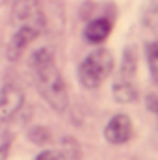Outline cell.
<instances>
[{
    "label": "cell",
    "mask_w": 158,
    "mask_h": 160,
    "mask_svg": "<svg viewBox=\"0 0 158 160\" xmlns=\"http://www.w3.org/2000/svg\"><path fill=\"white\" fill-rule=\"evenodd\" d=\"M24 104V91L17 84H6L0 89V125H6L17 116Z\"/></svg>",
    "instance_id": "4"
},
{
    "label": "cell",
    "mask_w": 158,
    "mask_h": 160,
    "mask_svg": "<svg viewBox=\"0 0 158 160\" xmlns=\"http://www.w3.org/2000/svg\"><path fill=\"white\" fill-rule=\"evenodd\" d=\"M28 138H30L34 143H37V145H45V143L50 142V132H48L45 127H34V128L30 130Z\"/></svg>",
    "instance_id": "10"
},
{
    "label": "cell",
    "mask_w": 158,
    "mask_h": 160,
    "mask_svg": "<svg viewBox=\"0 0 158 160\" xmlns=\"http://www.w3.org/2000/svg\"><path fill=\"white\" fill-rule=\"evenodd\" d=\"M136 73V58L132 56V50L128 48L123 58V67H121V80H128Z\"/></svg>",
    "instance_id": "8"
},
{
    "label": "cell",
    "mask_w": 158,
    "mask_h": 160,
    "mask_svg": "<svg viewBox=\"0 0 158 160\" xmlns=\"http://www.w3.org/2000/svg\"><path fill=\"white\" fill-rule=\"evenodd\" d=\"M32 69L37 78V88H39L43 99L56 110V112H65L69 106V93L65 80L62 77L54 56L48 48H39L32 56Z\"/></svg>",
    "instance_id": "1"
},
{
    "label": "cell",
    "mask_w": 158,
    "mask_h": 160,
    "mask_svg": "<svg viewBox=\"0 0 158 160\" xmlns=\"http://www.w3.org/2000/svg\"><path fill=\"white\" fill-rule=\"evenodd\" d=\"M112 93H114V99L123 104H128V102L136 101V97H138V91L130 84V80H117L112 88Z\"/></svg>",
    "instance_id": "7"
},
{
    "label": "cell",
    "mask_w": 158,
    "mask_h": 160,
    "mask_svg": "<svg viewBox=\"0 0 158 160\" xmlns=\"http://www.w3.org/2000/svg\"><path fill=\"white\" fill-rule=\"evenodd\" d=\"M112 32V22L104 17H99V19H93L86 24L84 28V38L87 43H93V45H99L106 39Z\"/></svg>",
    "instance_id": "6"
},
{
    "label": "cell",
    "mask_w": 158,
    "mask_h": 160,
    "mask_svg": "<svg viewBox=\"0 0 158 160\" xmlns=\"http://www.w3.org/2000/svg\"><path fill=\"white\" fill-rule=\"evenodd\" d=\"M41 30H43V19H41L39 13L34 15L28 22L21 24V28L13 34V38L7 43V50H6L7 60L9 62H17L22 56V52L30 47V43L41 34Z\"/></svg>",
    "instance_id": "3"
},
{
    "label": "cell",
    "mask_w": 158,
    "mask_h": 160,
    "mask_svg": "<svg viewBox=\"0 0 158 160\" xmlns=\"http://www.w3.org/2000/svg\"><path fill=\"white\" fill-rule=\"evenodd\" d=\"M114 71V56L106 48H97L84 58L78 69L80 84L87 89L99 88Z\"/></svg>",
    "instance_id": "2"
},
{
    "label": "cell",
    "mask_w": 158,
    "mask_h": 160,
    "mask_svg": "<svg viewBox=\"0 0 158 160\" xmlns=\"http://www.w3.org/2000/svg\"><path fill=\"white\" fill-rule=\"evenodd\" d=\"M147 62L153 77L158 80V43H151L147 47Z\"/></svg>",
    "instance_id": "9"
},
{
    "label": "cell",
    "mask_w": 158,
    "mask_h": 160,
    "mask_svg": "<svg viewBox=\"0 0 158 160\" xmlns=\"http://www.w3.org/2000/svg\"><path fill=\"white\" fill-rule=\"evenodd\" d=\"M9 147H11V142L6 138L2 143H0V160H6L7 158V153H9Z\"/></svg>",
    "instance_id": "13"
},
{
    "label": "cell",
    "mask_w": 158,
    "mask_h": 160,
    "mask_svg": "<svg viewBox=\"0 0 158 160\" xmlns=\"http://www.w3.org/2000/svg\"><path fill=\"white\" fill-rule=\"evenodd\" d=\"M34 160H69L65 157V153L63 151H56V149H47V151H43L39 153L37 157Z\"/></svg>",
    "instance_id": "11"
},
{
    "label": "cell",
    "mask_w": 158,
    "mask_h": 160,
    "mask_svg": "<svg viewBox=\"0 0 158 160\" xmlns=\"http://www.w3.org/2000/svg\"><path fill=\"white\" fill-rule=\"evenodd\" d=\"M6 2H7V0H0V4H6Z\"/></svg>",
    "instance_id": "14"
},
{
    "label": "cell",
    "mask_w": 158,
    "mask_h": 160,
    "mask_svg": "<svg viewBox=\"0 0 158 160\" xmlns=\"http://www.w3.org/2000/svg\"><path fill=\"white\" fill-rule=\"evenodd\" d=\"M134 130H132V121L125 114H117L108 121L106 128H104V138L106 142H110L112 145H123L132 138Z\"/></svg>",
    "instance_id": "5"
},
{
    "label": "cell",
    "mask_w": 158,
    "mask_h": 160,
    "mask_svg": "<svg viewBox=\"0 0 158 160\" xmlns=\"http://www.w3.org/2000/svg\"><path fill=\"white\" fill-rule=\"evenodd\" d=\"M147 108H149L151 112L158 114V93H151V95H147Z\"/></svg>",
    "instance_id": "12"
}]
</instances>
